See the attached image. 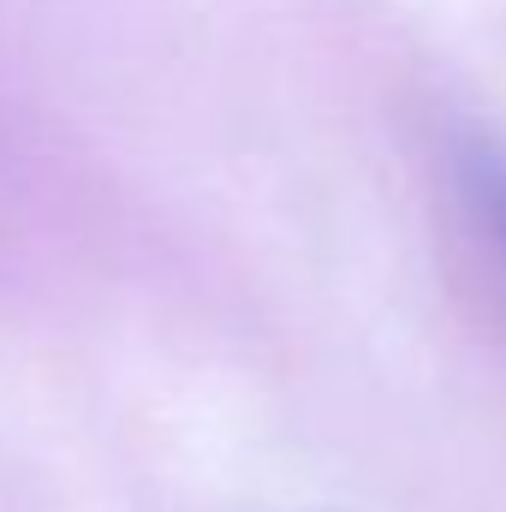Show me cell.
I'll return each instance as SVG.
<instances>
[{"label":"cell","instance_id":"obj_1","mask_svg":"<svg viewBox=\"0 0 506 512\" xmlns=\"http://www.w3.org/2000/svg\"><path fill=\"white\" fill-rule=\"evenodd\" d=\"M471 191H477V209L489 215V233H495V245L506 256V161H483L471 173Z\"/></svg>","mask_w":506,"mask_h":512}]
</instances>
